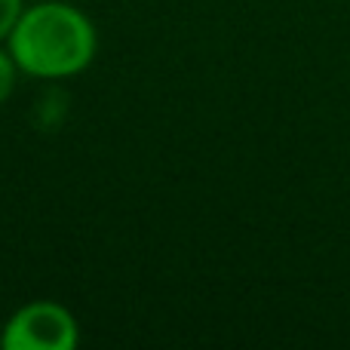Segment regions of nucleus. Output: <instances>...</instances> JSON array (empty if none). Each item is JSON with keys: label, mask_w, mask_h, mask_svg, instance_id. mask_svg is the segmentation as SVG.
<instances>
[{"label": "nucleus", "mask_w": 350, "mask_h": 350, "mask_svg": "<svg viewBox=\"0 0 350 350\" xmlns=\"http://www.w3.org/2000/svg\"><path fill=\"white\" fill-rule=\"evenodd\" d=\"M6 49L28 77L65 80L92 65L98 34L83 10L62 0H37L22 10Z\"/></svg>", "instance_id": "1"}, {"label": "nucleus", "mask_w": 350, "mask_h": 350, "mask_svg": "<svg viewBox=\"0 0 350 350\" xmlns=\"http://www.w3.org/2000/svg\"><path fill=\"white\" fill-rule=\"evenodd\" d=\"M80 345V323L59 301L22 304L0 332L3 350H74Z\"/></svg>", "instance_id": "2"}, {"label": "nucleus", "mask_w": 350, "mask_h": 350, "mask_svg": "<svg viewBox=\"0 0 350 350\" xmlns=\"http://www.w3.org/2000/svg\"><path fill=\"white\" fill-rule=\"evenodd\" d=\"M18 65L16 59L10 55V49L0 43V105H6V98L16 92V83H18Z\"/></svg>", "instance_id": "3"}, {"label": "nucleus", "mask_w": 350, "mask_h": 350, "mask_svg": "<svg viewBox=\"0 0 350 350\" xmlns=\"http://www.w3.org/2000/svg\"><path fill=\"white\" fill-rule=\"evenodd\" d=\"M22 10H25L22 0H0V43H6V37L12 34Z\"/></svg>", "instance_id": "4"}]
</instances>
